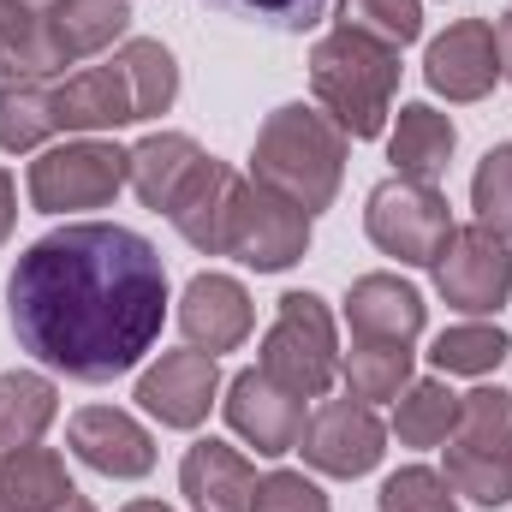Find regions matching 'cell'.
Returning a JSON list of instances; mask_svg holds the SVG:
<instances>
[{
  "label": "cell",
  "instance_id": "6da1fadb",
  "mask_svg": "<svg viewBox=\"0 0 512 512\" xmlns=\"http://www.w3.org/2000/svg\"><path fill=\"white\" fill-rule=\"evenodd\" d=\"M6 316L36 364L72 382H114L161 340L167 268L131 227L72 221L12 262Z\"/></svg>",
  "mask_w": 512,
  "mask_h": 512
},
{
  "label": "cell",
  "instance_id": "7a4b0ae2",
  "mask_svg": "<svg viewBox=\"0 0 512 512\" xmlns=\"http://www.w3.org/2000/svg\"><path fill=\"white\" fill-rule=\"evenodd\" d=\"M251 179L268 185L274 197H286L292 209L322 215L340 197V179H346V131L322 108H304V102L274 108L256 131Z\"/></svg>",
  "mask_w": 512,
  "mask_h": 512
},
{
  "label": "cell",
  "instance_id": "3957f363",
  "mask_svg": "<svg viewBox=\"0 0 512 512\" xmlns=\"http://www.w3.org/2000/svg\"><path fill=\"white\" fill-rule=\"evenodd\" d=\"M310 90L346 137H382L399 90V48L340 24L310 48Z\"/></svg>",
  "mask_w": 512,
  "mask_h": 512
},
{
  "label": "cell",
  "instance_id": "277c9868",
  "mask_svg": "<svg viewBox=\"0 0 512 512\" xmlns=\"http://www.w3.org/2000/svg\"><path fill=\"white\" fill-rule=\"evenodd\" d=\"M447 483L477 507L512 501V393L477 387L459 399V423L447 435Z\"/></svg>",
  "mask_w": 512,
  "mask_h": 512
},
{
  "label": "cell",
  "instance_id": "5b68a950",
  "mask_svg": "<svg viewBox=\"0 0 512 512\" xmlns=\"http://www.w3.org/2000/svg\"><path fill=\"white\" fill-rule=\"evenodd\" d=\"M262 376L298 399H322L340 376V340H334V316L316 292H286L268 334H262Z\"/></svg>",
  "mask_w": 512,
  "mask_h": 512
},
{
  "label": "cell",
  "instance_id": "8992f818",
  "mask_svg": "<svg viewBox=\"0 0 512 512\" xmlns=\"http://www.w3.org/2000/svg\"><path fill=\"white\" fill-rule=\"evenodd\" d=\"M364 233L382 256H399L405 268H435L441 245L453 239V209L423 179H382L364 203Z\"/></svg>",
  "mask_w": 512,
  "mask_h": 512
},
{
  "label": "cell",
  "instance_id": "52a82bcc",
  "mask_svg": "<svg viewBox=\"0 0 512 512\" xmlns=\"http://www.w3.org/2000/svg\"><path fill=\"white\" fill-rule=\"evenodd\" d=\"M131 179V149L102 137H72L60 149H42L30 161V203L42 215H72V209H102L120 197Z\"/></svg>",
  "mask_w": 512,
  "mask_h": 512
},
{
  "label": "cell",
  "instance_id": "ba28073f",
  "mask_svg": "<svg viewBox=\"0 0 512 512\" xmlns=\"http://www.w3.org/2000/svg\"><path fill=\"white\" fill-rule=\"evenodd\" d=\"M304 251H310V215L292 209L286 197H274L268 185L239 179L233 209H227L221 256H239V262L256 268V274H280V268H292Z\"/></svg>",
  "mask_w": 512,
  "mask_h": 512
},
{
  "label": "cell",
  "instance_id": "9c48e42d",
  "mask_svg": "<svg viewBox=\"0 0 512 512\" xmlns=\"http://www.w3.org/2000/svg\"><path fill=\"white\" fill-rule=\"evenodd\" d=\"M435 286L465 316H495L512 298V251L489 227H453V239L435 256Z\"/></svg>",
  "mask_w": 512,
  "mask_h": 512
},
{
  "label": "cell",
  "instance_id": "30bf717a",
  "mask_svg": "<svg viewBox=\"0 0 512 512\" xmlns=\"http://www.w3.org/2000/svg\"><path fill=\"white\" fill-rule=\"evenodd\" d=\"M298 453L322 471V477H364V471H376L387 453V429L382 417L364 405V399H328V405H316L310 417H304V435H298Z\"/></svg>",
  "mask_w": 512,
  "mask_h": 512
},
{
  "label": "cell",
  "instance_id": "8fae6325",
  "mask_svg": "<svg viewBox=\"0 0 512 512\" xmlns=\"http://www.w3.org/2000/svg\"><path fill=\"white\" fill-rule=\"evenodd\" d=\"M423 78L435 96L447 102H483L501 84V48H495V24L489 18H459L447 24L429 54H423Z\"/></svg>",
  "mask_w": 512,
  "mask_h": 512
},
{
  "label": "cell",
  "instance_id": "7c38bea8",
  "mask_svg": "<svg viewBox=\"0 0 512 512\" xmlns=\"http://www.w3.org/2000/svg\"><path fill=\"white\" fill-rule=\"evenodd\" d=\"M221 393V364L209 352H161L137 376V405L161 429H197Z\"/></svg>",
  "mask_w": 512,
  "mask_h": 512
},
{
  "label": "cell",
  "instance_id": "4fadbf2b",
  "mask_svg": "<svg viewBox=\"0 0 512 512\" xmlns=\"http://www.w3.org/2000/svg\"><path fill=\"white\" fill-rule=\"evenodd\" d=\"M221 405H227L233 435L251 441L262 459L292 453L298 435H304V399L286 393V387H274L262 370H239V376L227 382V399H221Z\"/></svg>",
  "mask_w": 512,
  "mask_h": 512
},
{
  "label": "cell",
  "instance_id": "5bb4252c",
  "mask_svg": "<svg viewBox=\"0 0 512 512\" xmlns=\"http://www.w3.org/2000/svg\"><path fill=\"white\" fill-rule=\"evenodd\" d=\"M66 441H72V453L90 465V471H102V477H149L155 471V441H149V429L120 411V405H84V411H72V423H66Z\"/></svg>",
  "mask_w": 512,
  "mask_h": 512
},
{
  "label": "cell",
  "instance_id": "9a60e30c",
  "mask_svg": "<svg viewBox=\"0 0 512 512\" xmlns=\"http://www.w3.org/2000/svg\"><path fill=\"white\" fill-rule=\"evenodd\" d=\"M256 310H251V292L233 280V274H191L185 298H179V334L191 340V352H233L245 346Z\"/></svg>",
  "mask_w": 512,
  "mask_h": 512
},
{
  "label": "cell",
  "instance_id": "2e32d148",
  "mask_svg": "<svg viewBox=\"0 0 512 512\" xmlns=\"http://www.w3.org/2000/svg\"><path fill=\"white\" fill-rule=\"evenodd\" d=\"M215 155L197 143V137H185V131H155V137H143L137 149H131V191H137V203L143 209H155V215H173L179 203H185V191L203 179V167H209Z\"/></svg>",
  "mask_w": 512,
  "mask_h": 512
},
{
  "label": "cell",
  "instance_id": "e0dca14e",
  "mask_svg": "<svg viewBox=\"0 0 512 512\" xmlns=\"http://www.w3.org/2000/svg\"><path fill=\"white\" fill-rule=\"evenodd\" d=\"M179 495L191 501V512H251L256 465L215 435L191 441L185 459H179Z\"/></svg>",
  "mask_w": 512,
  "mask_h": 512
},
{
  "label": "cell",
  "instance_id": "ac0fdd59",
  "mask_svg": "<svg viewBox=\"0 0 512 512\" xmlns=\"http://www.w3.org/2000/svg\"><path fill=\"white\" fill-rule=\"evenodd\" d=\"M423 292L399 274H364L352 280L346 292V322H352V340H387V346H411L423 334Z\"/></svg>",
  "mask_w": 512,
  "mask_h": 512
},
{
  "label": "cell",
  "instance_id": "d6986e66",
  "mask_svg": "<svg viewBox=\"0 0 512 512\" xmlns=\"http://www.w3.org/2000/svg\"><path fill=\"white\" fill-rule=\"evenodd\" d=\"M114 126H137V102H131L120 60L84 66L66 84H54V131H114Z\"/></svg>",
  "mask_w": 512,
  "mask_h": 512
},
{
  "label": "cell",
  "instance_id": "ffe728a7",
  "mask_svg": "<svg viewBox=\"0 0 512 512\" xmlns=\"http://www.w3.org/2000/svg\"><path fill=\"white\" fill-rule=\"evenodd\" d=\"M453 149H459V131H453V120H447L441 108H429V102L399 108V126H393V137H387V161L399 167V179L435 185V179L447 173Z\"/></svg>",
  "mask_w": 512,
  "mask_h": 512
},
{
  "label": "cell",
  "instance_id": "44dd1931",
  "mask_svg": "<svg viewBox=\"0 0 512 512\" xmlns=\"http://www.w3.org/2000/svg\"><path fill=\"white\" fill-rule=\"evenodd\" d=\"M48 42H54V60L60 66H78L102 48H114L131 24V0H60L48 18Z\"/></svg>",
  "mask_w": 512,
  "mask_h": 512
},
{
  "label": "cell",
  "instance_id": "7402d4cb",
  "mask_svg": "<svg viewBox=\"0 0 512 512\" xmlns=\"http://www.w3.org/2000/svg\"><path fill=\"white\" fill-rule=\"evenodd\" d=\"M72 495H78V489H72L60 453H48V447H6V453H0V507L60 512Z\"/></svg>",
  "mask_w": 512,
  "mask_h": 512
},
{
  "label": "cell",
  "instance_id": "603a6c76",
  "mask_svg": "<svg viewBox=\"0 0 512 512\" xmlns=\"http://www.w3.org/2000/svg\"><path fill=\"white\" fill-rule=\"evenodd\" d=\"M233 191H239V173L233 167H221V161H209L203 167V179L185 191V203L167 215L173 227H179V239L191 245V251L203 256H221V239H227V209H233Z\"/></svg>",
  "mask_w": 512,
  "mask_h": 512
},
{
  "label": "cell",
  "instance_id": "cb8c5ba5",
  "mask_svg": "<svg viewBox=\"0 0 512 512\" xmlns=\"http://www.w3.org/2000/svg\"><path fill=\"white\" fill-rule=\"evenodd\" d=\"M54 411H60V393H54L48 376H36V370H6V376H0V453H6V447H36L42 429L54 423Z\"/></svg>",
  "mask_w": 512,
  "mask_h": 512
},
{
  "label": "cell",
  "instance_id": "d4e9b609",
  "mask_svg": "<svg viewBox=\"0 0 512 512\" xmlns=\"http://www.w3.org/2000/svg\"><path fill=\"white\" fill-rule=\"evenodd\" d=\"M54 137V84L48 78H6L0 84V149L24 155Z\"/></svg>",
  "mask_w": 512,
  "mask_h": 512
},
{
  "label": "cell",
  "instance_id": "484cf974",
  "mask_svg": "<svg viewBox=\"0 0 512 512\" xmlns=\"http://www.w3.org/2000/svg\"><path fill=\"white\" fill-rule=\"evenodd\" d=\"M459 399L465 393H453L447 382H411L399 393V411H393V435L405 441V447H441L447 435H453V423H459Z\"/></svg>",
  "mask_w": 512,
  "mask_h": 512
},
{
  "label": "cell",
  "instance_id": "4316f807",
  "mask_svg": "<svg viewBox=\"0 0 512 512\" xmlns=\"http://www.w3.org/2000/svg\"><path fill=\"white\" fill-rule=\"evenodd\" d=\"M0 72L6 78H48V72H60L42 12H30L24 0H0Z\"/></svg>",
  "mask_w": 512,
  "mask_h": 512
},
{
  "label": "cell",
  "instance_id": "83f0119b",
  "mask_svg": "<svg viewBox=\"0 0 512 512\" xmlns=\"http://www.w3.org/2000/svg\"><path fill=\"white\" fill-rule=\"evenodd\" d=\"M114 60H120V72H126V84H131L137 120H155V114H167V108L179 102V66H173V54H167L161 42L131 36Z\"/></svg>",
  "mask_w": 512,
  "mask_h": 512
},
{
  "label": "cell",
  "instance_id": "f1b7e54d",
  "mask_svg": "<svg viewBox=\"0 0 512 512\" xmlns=\"http://www.w3.org/2000/svg\"><path fill=\"white\" fill-rule=\"evenodd\" d=\"M340 376L352 387V399L376 405L399 399L411 387V346H387V340H352V352L340 358Z\"/></svg>",
  "mask_w": 512,
  "mask_h": 512
},
{
  "label": "cell",
  "instance_id": "f546056e",
  "mask_svg": "<svg viewBox=\"0 0 512 512\" xmlns=\"http://www.w3.org/2000/svg\"><path fill=\"white\" fill-rule=\"evenodd\" d=\"M507 334L495 328V322H459V328H447V334H435V346H429V364L441 370V376H489V370H501L507 364Z\"/></svg>",
  "mask_w": 512,
  "mask_h": 512
},
{
  "label": "cell",
  "instance_id": "4dcf8cb0",
  "mask_svg": "<svg viewBox=\"0 0 512 512\" xmlns=\"http://www.w3.org/2000/svg\"><path fill=\"white\" fill-rule=\"evenodd\" d=\"M471 209H477V227H489L495 239L512 245V143H495V149L477 161Z\"/></svg>",
  "mask_w": 512,
  "mask_h": 512
},
{
  "label": "cell",
  "instance_id": "1f68e13d",
  "mask_svg": "<svg viewBox=\"0 0 512 512\" xmlns=\"http://www.w3.org/2000/svg\"><path fill=\"white\" fill-rule=\"evenodd\" d=\"M340 24L376 36L387 48H405L423 36V0H340Z\"/></svg>",
  "mask_w": 512,
  "mask_h": 512
},
{
  "label": "cell",
  "instance_id": "d6a6232c",
  "mask_svg": "<svg viewBox=\"0 0 512 512\" xmlns=\"http://www.w3.org/2000/svg\"><path fill=\"white\" fill-rule=\"evenodd\" d=\"M382 512H459L453 483L429 465H405L382 483Z\"/></svg>",
  "mask_w": 512,
  "mask_h": 512
},
{
  "label": "cell",
  "instance_id": "836d02e7",
  "mask_svg": "<svg viewBox=\"0 0 512 512\" xmlns=\"http://www.w3.org/2000/svg\"><path fill=\"white\" fill-rule=\"evenodd\" d=\"M203 6L245 18V24H268V30H310L328 12V0H203Z\"/></svg>",
  "mask_w": 512,
  "mask_h": 512
},
{
  "label": "cell",
  "instance_id": "e575fe53",
  "mask_svg": "<svg viewBox=\"0 0 512 512\" xmlns=\"http://www.w3.org/2000/svg\"><path fill=\"white\" fill-rule=\"evenodd\" d=\"M251 512H328V495L304 471H268V477H256Z\"/></svg>",
  "mask_w": 512,
  "mask_h": 512
},
{
  "label": "cell",
  "instance_id": "d590c367",
  "mask_svg": "<svg viewBox=\"0 0 512 512\" xmlns=\"http://www.w3.org/2000/svg\"><path fill=\"white\" fill-rule=\"evenodd\" d=\"M12 221H18V191H12V173L0 167V245L12 239Z\"/></svg>",
  "mask_w": 512,
  "mask_h": 512
},
{
  "label": "cell",
  "instance_id": "8d00e7d4",
  "mask_svg": "<svg viewBox=\"0 0 512 512\" xmlns=\"http://www.w3.org/2000/svg\"><path fill=\"white\" fill-rule=\"evenodd\" d=\"M495 48H501V78L512 84V12L495 24Z\"/></svg>",
  "mask_w": 512,
  "mask_h": 512
},
{
  "label": "cell",
  "instance_id": "74e56055",
  "mask_svg": "<svg viewBox=\"0 0 512 512\" xmlns=\"http://www.w3.org/2000/svg\"><path fill=\"white\" fill-rule=\"evenodd\" d=\"M120 512H173L167 501H131V507H120Z\"/></svg>",
  "mask_w": 512,
  "mask_h": 512
},
{
  "label": "cell",
  "instance_id": "f35d334b",
  "mask_svg": "<svg viewBox=\"0 0 512 512\" xmlns=\"http://www.w3.org/2000/svg\"><path fill=\"white\" fill-rule=\"evenodd\" d=\"M60 512H96V507H90L84 495H72V501H66V507H60Z\"/></svg>",
  "mask_w": 512,
  "mask_h": 512
},
{
  "label": "cell",
  "instance_id": "ab89813d",
  "mask_svg": "<svg viewBox=\"0 0 512 512\" xmlns=\"http://www.w3.org/2000/svg\"><path fill=\"white\" fill-rule=\"evenodd\" d=\"M24 6H30V12H42V18H48V12H54V6H60V0H24Z\"/></svg>",
  "mask_w": 512,
  "mask_h": 512
},
{
  "label": "cell",
  "instance_id": "60d3db41",
  "mask_svg": "<svg viewBox=\"0 0 512 512\" xmlns=\"http://www.w3.org/2000/svg\"><path fill=\"white\" fill-rule=\"evenodd\" d=\"M0 512H12V507H0Z\"/></svg>",
  "mask_w": 512,
  "mask_h": 512
}]
</instances>
